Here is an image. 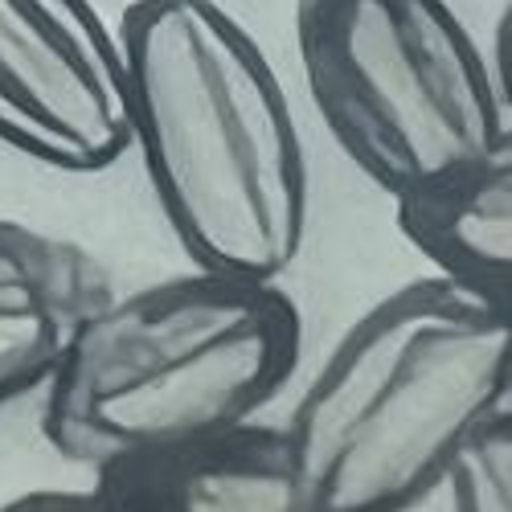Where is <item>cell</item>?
Listing matches in <instances>:
<instances>
[{"instance_id":"6da1fadb","label":"cell","mask_w":512,"mask_h":512,"mask_svg":"<svg viewBox=\"0 0 512 512\" xmlns=\"http://www.w3.org/2000/svg\"><path fill=\"white\" fill-rule=\"evenodd\" d=\"M119 41L127 152L189 267L279 283L308 242L312 173L259 37L222 0H132Z\"/></svg>"},{"instance_id":"7a4b0ae2","label":"cell","mask_w":512,"mask_h":512,"mask_svg":"<svg viewBox=\"0 0 512 512\" xmlns=\"http://www.w3.org/2000/svg\"><path fill=\"white\" fill-rule=\"evenodd\" d=\"M512 398V304L418 275L369 304L279 422L300 512H414Z\"/></svg>"},{"instance_id":"3957f363","label":"cell","mask_w":512,"mask_h":512,"mask_svg":"<svg viewBox=\"0 0 512 512\" xmlns=\"http://www.w3.org/2000/svg\"><path fill=\"white\" fill-rule=\"evenodd\" d=\"M304 353V320L279 283L209 275L111 291L82 320L41 390V439L107 472L263 418Z\"/></svg>"},{"instance_id":"277c9868","label":"cell","mask_w":512,"mask_h":512,"mask_svg":"<svg viewBox=\"0 0 512 512\" xmlns=\"http://www.w3.org/2000/svg\"><path fill=\"white\" fill-rule=\"evenodd\" d=\"M328 136L390 201L512 156L500 78L451 0H291Z\"/></svg>"},{"instance_id":"5b68a950","label":"cell","mask_w":512,"mask_h":512,"mask_svg":"<svg viewBox=\"0 0 512 512\" xmlns=\"http://www.w3.org/2000/svg\"><path fill=\"white\" fill-rule=\"evenodd\" d=\"M0 148L70 177L127 156V66L95 0H0Z\"/></svg>"},{"instance_id":"8992f818","label":"cell","mask_w":512,"mask_h":512,"mask_svg":"<svg viewBox=\"0 0 512 512\" xmlns=\"http://www.w3.org/2000/svg\"><path fill=\"white\" fill-rule=\"evenodd\" d=\"M107 295V271L78 242L0 218V410L46 390Z\"/></svg>"},{"instance_id":"52a82bcc","label":"cell","mask_w":512,"mask_h":512,"mask_svg":"<svg viewBox=\"0 0 512 512\" xmlns=\"http://www.w3.org/2000/svg\"><path fill=\"white\" fill-rule=\"evenodd\" d=\"M91 484L115 512H300L283 435L263 418L107 467Z\"/></svg>"},{"instance_id":"ba28073f","label":"cell","mask_w":512,"mask_h":512,"mask_svg":"<svg viewBox=\"0 0 512 512\" xmlns=\"http://www.w3.org/2000/svg\"><path fill=\"white\" fill-rule=\"evenodd\" d=\"M390 205L398 234L435 279L512 304V156Z\"/></svg>"},{"instance_id":"9c48e42d","label":"cell","mask_w":512,"mask_h":512,"mask_svg":"<svg viewBox=\"0 0 512 512\" xmlns=\"http://www.w3.org/2000/svg\"><path fill=\"white\" fill-rule=\"evenodd\" d=\"M451 512H512V406L484 418L447 463Z\"/></svg>"},{"instance_id":"30bf717a","label":"cell","mask_w":512,"mask_h":512,"mask_svg":"<svg viewBox=\"0 0 512 512\" xmlns=\"http://www.w3.org/2000/svg\"><path fill=\"white\" fill-rule=\"evenodd\" d=\"M0 512H115V508L91 484V488H33L5 500Z\"/></svg>"}]
</instances>
